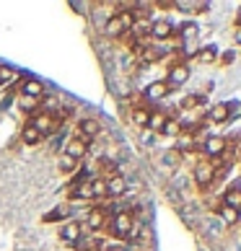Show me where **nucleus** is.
<instances>
[{
	"label": "nucleus",
	"mask_w": 241,
	"mask_h": 251,
	"mask_svg": "<svg viewBox=\"0 0 241 251\" xmlns=\"http://www.w3.org/2000/svg\"><path fill=\"white\" fill-rule=\"evenodd\" d=\"M68 197H70L73 202H88V204H94L91 181H88V184H68Z\"/></svg>",
	"instance_id": "obj_13"
},
{
	"label": "nucleus",
	"mask_w": 241,
	"mask_h": 251,
	"mask_svg": "<svg viewBox=\"0 0 241 251\" xmlns=\"http://www.w3.org/2000/svg\"><path fill=\"white\" fill-rule=\"evenodd\" d=\"M234 60H236V54H234V52H223V54H218V62L223 65V68H226V65H234Z\"/></svg>",
	"instance_id": "obj_29"
},
{
	"label": "nucleus",
	"mask_w": 241,
	"mask_h": 251,
	"mask_svg": "<svg viewBox=\"0 0 241 251\" xmlns=\"http://www.w3.org/2000/svg\"><path fill=\"white\" fill-rule=\"evenodd\" d=\"M21 96H29V99H44V83L36 80V78H26L21 83Z\"/></svg>",
	"instance_id": "obj_16"
},
{
	"label": "nucleus",
	"mask_w": 241,
	"mask_h": 251,
	"mask_svg": "<svg viewBox=\"0 0 241 251\" xmlns=\"http://www.w3.org/2000/svg\"><path fill=\"white\" fill-rule=\"evenodd\" d=\"M125 192H127V179H125L122 174H119V176H112V179H107V197H109V200L122 197Z\"/></svg>",
	"instance_id": "obj_15"
},
{
	"label": "nucleus",
	"mask_w": 241,
	"mask_h": 251,
	"mask_svg": "<svg viewBox=\"0 0 241 251\" xmlns=\"http://www.w3.org/2000/svg\"><path fill=\"white\" fill-rule=\"evenodd\" d=\"M88 140H83V137H68V143L62 148V155L73 158V161H83V155L88 153Z\"/></svg>",
	"instance_id": "obj_9"
},
{
	"label": "nucleus",
	"mask_w": 241,
	"mask_h": 251,
	"mask_svg": "<svg viewBox=\"0 0 241 251\" xmlns=\"http://www.w3.org/2000/svg\"><path fill=\"white\" fill-rule=\"evenodd\" d=\"M163 80L169 83V88H171V91H174V88H179V86H184V83L189 80V65H187V62L171 65V68H169V75H166Z\"/></svg>",
	"instance_id": "obj_8"
},
{
	"label": "nucleus",
	"mask_w": 241,
	"mask_h": 251,
	"mask_svg": "<svg viewBox=\"0 0 241 251\" xmlns=\"http://www.w3.org/2000/svg\"><path fill=\"white\" fill-rule=\"evenodd\" d=\"M29 125L39 129L42 137H50V135H54L62 127V117L57 114V111H36V114H31Z\"/></svg>",
	"instance_id": "obj_2"
},
{
	"label": "nucleus",
	"mask_w": 241,
	"mask_h": 251,
	"mask_svg": "<svg viewBox=\"0 0 241 251\" xmlns=\"http://www.w3.org/2000/svg\"><path fill=\"white\" fill-rule=\"evenodd\" d=\"M101 244H104V238H88V236H80L76 244H73V251H101Z\"/></svg>",
	"instance_id": "obj_19"
},
{
	"label": "nucleus",
	"mask_w": 241,
	"mask_h": 251,
	"mask_svg": "<svg viewBox=\"0 0 241 251\" xmlns=\"http://www.w3.org/2000/svg\"><path fill=\"white\" fill-rule=\"evenodd\" d=\"M166 122H169V117H166V111L163 109H153L151 111V117H148V132H153V135H161L163 132V127Z\"/></svg>",
	"instance_id": "obj_14"
},
{
	"label": "nucleus",
	"mask_w": 241,
	"mask_h": 251,
	"mask_svg": "<svg viewBox=\"0 0 241 251\" xmlns=\"http://www.w3.org/2000/svg\"><path fill=\"white\" fill-rule=\"evenodd\" d=\"M197 34H200V26L194 24V21H184L179 29H177V36L182 42H194L197 39Z\"/></svg>",
	"instance_id": "obj_21"
},
{
	"label": "nucleus",
	"mask_w": 241,
	"mask_h": 251,
	"mask_svg": "<svg viewBox=\"0 0 241 251\" xmlns=\"http://www.w3.org/2000/svg\"><path fill=\"white\" fill-rule=\"evenodd\" d=\"M91 192H94V200H107V179L94 176L91 179Z\"/></svg>",
	"instance_id": "obj_26"
},
{
	"label": "nucleus",
	"mask_w": 241,
	"mask_h": 251,
	"mask_svg": "<svg viewBox=\"0 0 241 251\" xmlns=\"http://www.w3.org/2000/svg\"><path fill=\"white\" fill-rule=\"evenodd\" d=\"M215 212H218V218H220V223H223L226 228H231V226H236V223H239V210L226 207L223 202H220V207H218Z\"/></svg>",
	"instance_id": "obj_22"
},
{
	"label": "nucleus",
	"mask_w": 241,
	"mask_h": 251,
	"mask_svg": "<svg viewBox=\"0 0 241 251\" xmlns=\"http://www.w3.org/2000/svg\"><path fill=\"white\" fill-rule=\"evenodd\" d=\"M151 111H153L151 106H135V109H133V125L145 129V127H148V117H151Z\"/></svg>",
	"instance_id": "obj_24"
},
{
	"label": "nucleus",
	"mask_w": 241,
	"mask_h": 251,
	"mask_svg": "<svg viewBox=\"0 0 241 251\" xmlns=\"http://www.w3.org/2000/svg\"><path fill=\"white\" fill-rule=\"evenodd\" d=\"M169 94H171L169 83H166V80H153V83H148V88H145L143 96H145L148 104H156V101H163Z\"/></svg>",
	"instance_id": "obj_11"
},
{
	"label": "nucleus",
	"mask_w": 241,
	"mask_h": 251,
	"mask_svg": "<svg viewBox=\"0 0 241 251\" xmlns=\"http://www.w3.org/2000/svg\"><path fill=\"white\" fill-rule=\"evenodd\" d=\"M239 223H241V210H239Z\"/></svg>",
	"instance_id": "obj_32"
},
{
	"label": "nucleus",
	"mask_w": 241,
	"mask_h": 251,
	"mask_svg": "<svg viewBox=\"0 0 241 251\" xmlns=\"http://www.w3.org/2000/svg\"><path fill=\"white\" fill-rule=\"evenodd\" d=\"M174 31H177V26L169 18H156L151 26V42H169L174 36Z\"/></svg>",
	"instance_id": "obj_7"
},
{
	"label": "nucleus",
	"mask_w": 241,
	"mask_h": 251,
	"mask_svg": "<svg viewBox=\"0 0 241 251\" xmlns=\"http://www.w3.org/2000/svg\"><path fill=\"white\" fill-rule=\"evenodd\" d=\"M236 109H239L236 101H220V104H213V106L208 109L205 119H208V125H226V122H234L236 117H241V114H234Z\"/></svg>",
	"instance_id": "obj_3"
},
{
	"label": "nucleus",
	"mask_w": 241,
	"mask_h": 251,
	"mask_svg": "<svg viewBox=\"0 0 241 251\" xmlns=\"http://www.w3.org/2000/svg\"><path fill=\"white\" fill-rule=\"evenodd\" d=\"M133 24H135V16L133 11H125V13H114V16H109V21L104 26V31L107 36H112V39H122V36L133 29Z\"/></svg>",
	"instance_id": "obj_4"
},
{
	"label": "nucleus",
	"mask_w": 241,
	"mask_h": 251,
	"mask_svg": "<svg viewBox=\"0 0 241 251\" xmlns=\"http://www.w3.org/2000/svg\"><path fill=\"white\" fill-rule=\"evenodd\" d=\"M78 166H80V161H73V158H68V155H62V153H60V158H57V171H60V174L68 176V174L76 171Z\"/></svg>",
	"instance_id": "obj_25"
},
{
	"label": "nucleus",
	"mask_w": 241,
	"mask_h": 251,
	"mask_svg": "<svg viewBox=\"0 0 241 251\" xmlns=\"http://www.w3.org/2000/svg\"><path fill=\"white\" fill-rule=\"evenodd\" d=\"M192 179H194V184H197L202 192H208L210 187H215V166H213L208 158H202V161L194 163Z\"/></svg>",
	"instance_id": "obj_5"
},
{
	"label": "nucleus",
	"mask_w": 241,
	"mask_h": 251,
	"mask_svg": "<svg viewBox=\"0 0 241 251\" xmlns=\"http://www.w3.org/2000/svg\"><path fill=\"white\" fill-rule=\"evenodd\" d=\"M16 80V70L11 68H0V86H8V83Z\"/></svg>",
	"instance_id": "obj_28"
},
{
	"label": "nucleus",
	"mask_w": 241,
	"mask_h": 251,
	"mask_svg": "<svg viewBox=\"0 0 241 251\" xmlns=\"http://www.w3.org/2000/svg\"><path fill=\"white\" fill-rule=\"evenodd\" d=\"M60 241H65L68 246H73L76 241L83 236V223L80 220H65L62 226H60Z\"/></svg>",
	"instance_id": "obj_10"
},
{
	"label": "nucleus",
	"mask_w": 241,
	"mask_h": 251,
	"mask_svg": "<svg viewBox=\"0 0 241 251\" xmlns=\"http://www.w3.org/2000/svg\"><path fill=\"white\" fill-rule=\"evenodd\" d=\"M234 39L236 44H241V26H234Z\"/></svg>",
	"instance_id": "obj_30"
},
{
	"label": "nucleus",
	"mask_w": 241,
	"mask_h": 251,
	"mask_svg": "<svg viewBox=\"0 0 241 251\" xmlns=\"http://www.w3.org/2000/svg\"><path fill=\"white\" fill-rule=\"evenodd\" d=\"M236 26H241V5H239V13H236Z\"/></svg>",
	"instance_id": "obj_31"
},
{
	"label": "nucleus",
	"mask_w": 241,
	"mask_h": 251,
	"mask_svg": "<svg viewBox=\"0 0 241 251\" xmlns=\"http://www.w3.org/2000/svg\"><path fill=\"white\" fill-rule=\"evenodd\" d=\"M226 135H208V137H202V143H200V153H205L208 161H213V158H220L226 153Z\"/></svg>",
	"instance_id": "obj_6"
},
{
	"label": "nucleus",
	"mask_w": 241,
	"mask_h": 251,
	"mask_svg": "<svg viewBox=\"0 0 241 251\" xmlns=\"http://www.w3.org/2000/svg\"><path fill=\"white\" fill-rule=\"evenodd\" d=\"M101 132V122L96 117H83L78 122V137H83V140H94V137Z\"/></svg>",
	"instance_id": "obj_12"
},
{
	"label": "nucleus",
	"mask_w": 241,
	"mask_h": 251,
	"mask_svg": "<svg viewBox=\"0 0 241 251\" xmlns=\"http://www.w3.org/2000/svg\"><path fill=\"white\" fill-rule=\"evenodd\" d=\"M220 202L231 210H241V187H231L220 194Z\"/></svg>",
	"instance_id": "obj_17"
},
{
	"label": "nucleus",
	"mask_w": 241,
	"mask_h": 251,
	"mask_svg": "<svg viewBox=\"0 0 241 251\" xmlns=\"http://www.w3.org/2000/svg\"><path fill=\"white\" fill-rule=\"evenodd\" d=\"M60 220H70V207H68V204L52 207L50 212H44V215H42V223H60Z\"/></svg>",
	"instance_id": "obj_18"
},
{
	"label": "nucleus",
	"mask_w": 241,
	"mask_h": 251,
	"mask_svg": "<svg viewBox=\"0 0 241 251\" xmlns=\"http://www.w3.org/2000/svg\"><path fill=\"white\" fill-rule=\"evenodd\" d=\"M194 60H197L200 65H215L218 62V52H215V47H200L197 54H194Z\"/></svg>",
	"instance_id": "obj_23"
},
{
	"label": "nucleus",
	"mask_w": 241,
	"mask_h": 251,
	"mask_svg": "<svg viewBox=\"0 0 241 251\" xmlns=\"http://www.w3.org/2000/svg\"><path fill=\"white\" fill-rule=\"evenodd\" d=\"M133 228H135V215H133V212H127V210L114 212V215L109 218V223H107V230L117 241H127L130 236H133Z\"/></svg>",
	"instance_id": "obj_1"
},
{
	"label": "nucleus",
	"mask_w": 241,
	"mask_h": 251,
	"mask_svg": "<svg viewBox=\"0 0 241 251\" xmlns=\"http://www.w3.org/2000/svg\"><path fill=\"white\" fill-rule=\"evenodd\" d=\"M42 140H44V137L39 135V129L31 127L29 122H26L24 129H21V143H24V145H29V148H34V145H39Z\"/></svg>",
	"instance_id": "obj_20"
},
{
	"label": "nucleus",
	"mask_w": 241,
	"mask_h": 251,
	"mask_svg": "<svg viewBox=\"0 0 241 251\" xmlns=\"http://www.w3.org/2000/svg\"><path fill=\"white\" fill-rule=\"evenodd\" d=\"M205 104V99H202L200 94H192V96H187V99H182V109L184 111H192V109H197V106H202Z\"/></svg>",
	"instance_id": "obj_27"
}]
</instances>
